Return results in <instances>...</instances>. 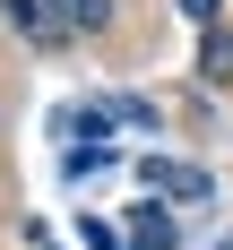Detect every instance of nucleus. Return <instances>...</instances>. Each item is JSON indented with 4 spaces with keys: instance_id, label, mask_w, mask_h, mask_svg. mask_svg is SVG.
Wrapping results in <instances>:
<instances>
[{
    "instance_id": "nucleus-1",
    "label": "nucleus",
    "mask_w": 233,
    "mask_h": 250,
    "mask_svg": "<svg viewBox=\"0 0 233 250\" xmlns=\"http://www.w3.org/2000/svg\"><path fill=\"white\" fill-rule=\"evenodd\" d=\"M0 18L18 26L35 52H52V43H69V35H78V26L61 18V0H0Z\"/></svg>"
},
{
    "instance_id": "nucleus-2",
    "label": "nucleus",
    "mask_w": 233,
    "mask_h": 250,
    "mask_svg": "<svg viewBox=\"0 0 233 250\" xmlns=\"http://www.w3.org/2000/svg\"><path fill=\"white\" fill-rule=\"evenodd\" d=\"M138 181H147V199H173V207H199L207 199V173L199 164H173V155H147Z\"/></svg>"
},
{
    "instance_id": "nucleus-3",
    "label": "nucleus",
    "mask_w": 233,
    "mask_h": 250,
    "mask_svg": "<svg viewBox=\"0 0 233 250\" xmlns=\"http://www.w3.org/2000/svg\"><path fill=\"white\" fill-rule=\"evenodd\" d=\"M199 78H207V86H225V78H233V26H207V43H199Z\"/></svg>"
},
{
    "instance_id": "nucleus-4",
    "label": "nucleus",
    "mask_w": 233,
    "mask_h": 250,
    "mask_svg": "<svg viewBox=\"0 0 233 250\" xmlns=\"http://www.w3.org/2000/svg\"><path fill=\"white\" fill-rule=\"evenodd\" d=\"M129 242H138V250H173V216L138 207V216H129Z\"/></svg>"
},
{
    "instance_id": "nucleus-5",
    "label": "nucleus",
    "mask_w": 233,
    "mask_h": 250,
    "mask_svg": "<svg viewBox=\"0 0 233 250\" xmlns=\"http://www.w3.org/2000/svg\"><path fill=\"white\" fill-rule=\"evenodd\" d=\"M61 18L86 26V35H104V26H112V0H61Z\"/></svg>"
},
{
    "instance_id": "nucleus-6",
    "label": "nucleus",
    "mask_w": 233,
    "mask_h": 250,
    "mask_svg": "<svg viewBox=\"0 0 233 250\" xmlns=\"http://www.w3.org/2000/svg\"><path fill=\"white\" fill-rule=\"evenodd\" d=\"M181 9H190L199 26H216V9H225V0H181Z\"/></svg>"
}]
</instances>
